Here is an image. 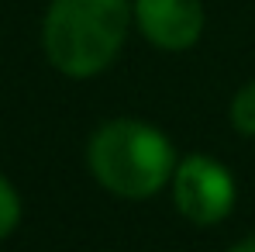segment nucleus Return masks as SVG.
<instances>
[{"label":"nucleus","mask_w":255,"mask_h":252,"mask_svg":"<svg viewBox=\"0 0 255 252\" xmlns=\"http://www.w3.org/2000/svg\"><path fill=\"white\" fill-rule=\"evenodd\" d=\"M228 252H255V235H249V239H242V242H235Z\"/></svg>","instance_id":"7"},{"label":"nucleus","mask_w":255,"mask_h":252,"mask_svg":"<svg viewBox=\"0 0 255 252\" xmlns=\"http://www.w3.org/2000/svg\"><path fill=\"white\" fill-rule=\"evenodd\" d=\"M228 118L231 128L245 138H255V80L245 86H238V93L231 97V107H228Z\"/></svg>","instance_id":"5"},{"label":"nucleus","mask_w":255,"mask_h":252,"mask_svg":"<svg viewBox=\"0 0 255 252\" xmlns=\"http://www.w3.org/2000/svg\"><path fill=\"white\" fill-rule=\"evenodd\" d=\"M21 225V194L17 187L0 173V242L10 239Z\"/></svg>","instance_id":"6"},{"label":"nucleus","mask_w":255,"mask_h":252,"mask_svg":"<svg viewBox=\"0 0 255 252\" xmlns=\"http://www.w3.org/2000/svg\"><path fill=\"white\" fill-rule=\"evenodd\" d=\"M131 24V0H48L42 21L45 59L69 80H93L114 66Z\"/></svg>","instance_id":"1"},{"label":"nucleus","mask_w":255,"mask_h":252,"mask_svg":"<svg viewBox=\"0 0 255 252\" xmlns=\"http://www.w3.org/2000/svg\"><path fill=\"white\" fill-rule=\"evenodd\" d=\"M176 163L169 135L141 118L104 121L86 142V166L93 180L121 201H148L166 190Z\"/></svg>","instance_id":"2"},{"label":"nucleus","mask_w":255,"mask_h":252,"mask_svg":"<svg viewBox=\"0 0 255 252\" xmlns=\"http://www.w3.org/2000/svg\"><path fill=\"white\" fill-rule=\"evenodd\" d=\"M131 17L141 38L159 52H186L204 35L200 0H131Z\"/></svg>","instance_id":"4"},{"label":"nucleus","mask_w":255,"mask_h":252,"mask_svg":"<svg viewBox=\"0 0 255 252\" xmlns=\"http://www.w3.org/2000/svg\"><path fill=\"white\" fill-rule=\"evenodd\" d=\"M169 190L176 211L190 225H200V228L221 225L238 201V183H235L231 169L204 152H193L176 163Z\"/></svg>","instance_id":"3"}]
</instances>
